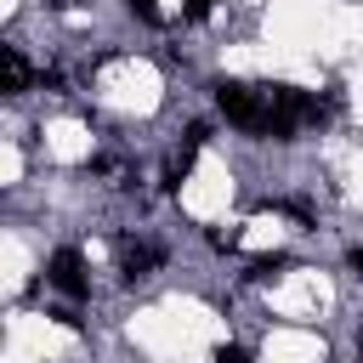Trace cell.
<instances>
[{
	"instance_id": "6da1fadb",
	"label": "cell",
	"mask_w": 363,
	"mask_h": 363,
	"mask_svg": "<svg viewBox=\"0 0 363 363\" xmlns=\"http://www.w3.org/2000/svg\"><path fill=\"white\" fill-rule=\"evenodd\" d=\"M216 108L238 125V130H267V91L255 96L250 85H238V79H221L216 85Z\"/></svg>"
},
{
	"instance_id": "7a4b0ae2",
	"label": "cell",
	"mask_w": 363,
	"mask_h": 363,
	"mask_svg": "<svg viewBox=\"0 0 363 363\" xmlns=\"http://www.w3.org/2000/svg\"><path fill=\"white\" fill-rule=\"evenodd\" d=\"M45 284L62 289V295H74V301H85V295H91V278H85L79 250H51V261H45Z\"/></svg>"
},
{
	"instance_id": "3957f363",
	"label": "cell",
	"mask_w": 363,
	"mask_h": 363,
	"mask_svg": "<svg viewBox=\"0 0 363 363\" xmlns=\"http://www.w3.org/2000/svg\"><path fill=\"white\" fill-rule=\"evenodd\" d=\"M119 267H125V278H147V272L159 267V250H153V244H125V250H119Z\"/></svg>"
},
{
	"instance_id": "277c9868",
	"label": "cell",
	"mask_w": 363,
	"mask_h": 363,
	"mask_svg": "<svg viewBox=\"0 0 363 363\" xmlns=\"http://www.w3.org/2000/svg\"><path fill=\"white\" fill-rule=\"evenodd\" d=\"M0 74H6V91L17 96V91H28V62H23V51L17 45H6L0 51Z\"/></svg>"
},
{
	"instance_id": "5b68a950",
	"label": "cell",
	"mask_w": 363,
	"mask_h": 363,
	"mask_svg": "<svg viewBox=\"0 0 363 363\" xmlns=\"http://www.w3.org/2000/svg\"><path fill=\"white\" fill-rule=\"evenodd\" d=\"M284 267H289V255H255V261H250V272H244V278H250V284H267V278H278V272H284Z\"/></svg>"
},
{
	"instance_id": "8992f818",
	"label": "cell",
	"mask_w": 363,
	"mask_h": 363,
	"mask_svg": "<svg viewBox=\"0 0 363 363\" xmlns=\"http://www.w3.org/2000/svg\"><path fill=\"white\" fill-rule=\"evenodd\" d=\"M216 363H250V352L238 340H227V346H216Z\"/></svg>"
},
{
	"instance_id": "52a82bcc",
	"label": "cell",
	"mask_w": 363,
	"mask_h": 363,
	"mask_svg": "<svg viewBox=\"0 0 363 363\" xmlns=\"http://www.w3.org/2000/svg\"><path fill=\"white\" fill-rule=\"evenodd\" d=\"M130 11H136L142 23H159V0H130Z\"/></svg>"
},
{
	"instance_id": "ba28073f",
	"label": "cell",
	"mask_w": 363,
	"mask_h": 363,
	"mask_svg": "<svg viewBox=\"0 0 363 363\" xmlns=\"http://www.w3.org/2000/svg\"><path fill=\"white\" fill-rule=\"evenodd\" d=\"M204 142H210V125H204V119H199V125H187V147H204Z\"/></svg>"
},
{
	"instance_id": "9c48e42d",
	"label": "cell",
	"mask_w": 363,
	"mask_h": 363,
	"mask_svg": "<svg viewBox=\"0 0 363 363\" xmlns=\"http://www.w3.org/2000/svg\"><path fill=\"white\" fill-rule=\"evenodd\" d=\"M182 11H187L193 23H204V17H210V0H182Z\"/></svg>"
},
{
	"instance_id": "30bf717a",
	"label": "cell",
	"mask_w": 363,
	"mask_h": 363,
	"mask_svg": "<svg viewBox=\"0 0 363 363\" xmlns=\"http://www.w3.org/2000/svg\"><path fill=\"white\" fill-rule=\"evenodd\" d=\"M352 272H363V250H352Z\"/></svg>"
},
{
	"instance_id": "8fae6325",
	"label": "cell",
	"mask_w": 363,
	"mask_h": 363,
	"mask_svg": "<svg viewBox=\"0 0 363 363\" xmlns=\"http://www.w3.org/2000/svg\"><path fill=\"white\" fill-rule=\"evenodd\" d=\"M357 363H363V346H357Z\"/></svg>"
}]
</instances>
